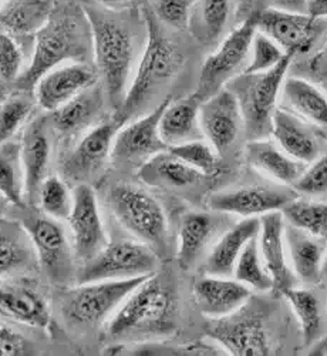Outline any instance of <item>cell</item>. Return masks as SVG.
<instances>
[{"instance_id":"obj_18","label":"cell","mask_w":327,"mask_h":356,"mask_svg":"<svg viewBox=\"0 0 327 356\" xmlns=\"http://www.w3.org/2000/svg\"><path fill=\"white\" fill-rule=\"evenodd\" d=\"M0 316L51 332L54 322L43 293L28 280H0Z\"/></svg>"},{"instance_id":"obj_52","label":"cell","mask_w":327,"mask_h":356,"mask_svg":"<svg viewBox=\"0 0 327 356\" xmlns=\"http://www.w3.org/2000/svg\"><path fill=\"white\" fill-rule=\"evenodd\" d=\"M321 274H323V277H327V250H326V255H324V261H323Z\"/></svg>"},{"instance_id":"obj_40","label":"cell","mask_w":327,"mask_h":356,"mask_svg":"<svg viewBox=\"0 0 327 356\" xmlns=\"http://www.w3.org/2000/svg\"><path fill=\"white\" fill-rule=\"evenodd\" d=\"M35 95L17 90L0 103V144L9 141L28 120L35 110Z\"/></svg>"},{"instance_id":"obj_54","label":"cell","mask_w":327,"mask_h":356,"mask_svg":"<svg viewBox=\"0 0 327 356\" xmlns=\"http://www.w3.org/2000/svg\"><path fill=\"white\" fill-rule=\"evenodd\" d=\"M2 99H3V88L0 87V103H2Z\"/></svg>"},{"instance_id":"obj_26","label":"cell","mask_w":327,"mask_h":356,"mask_svg":"<svg viewBox=\"0 0 327 356\" xmlns=\"http://www.w3.org/2000/svg\"><path fill=\"white\" fill-rule=\"evenodd\" d=\"M245 157L252 168L285 187H292L308 165L292 159L267 137L251 140L245 148Z\"/></svg>"},{"instance_id":"obj_22","label":"cell","mask_w":327,"mask_h":356,"mask_svg":"<svg viewBox=\"0 0 327 356\" xmlns=\"http://www.w3.org/2000/svg\"><path fill=\"white\" fill-rule=\"evenodd\" d=\"M285 228L286 222L280 211L260 217V229L258 234L259 251L267 273L272 277L274 291L278 292L297 282L287 257Z\"/></svg>"},{"instance_id":"obj_3","label":"cell","mask_w":327,"mask_h":356,"mask_svg":"<svg viewBox=\"0 0 327 356\" xmlns=\"http://www.w3.org/2000/svg\"><path fill=\"white\" fill-rule=\"evenodd\" d=\"M178 300L174 284L158 273L145 278L110 318L112 341L157 338L176 330Z\"/></svg>"},{"instance_id":"obj_19","label":"cell","mask_w":327,"mask_h":356,"mask_svg":"<svg viewBox=\"0 0 327 356\" xmlns=\"http://www.w3.org/2000/svg\"><path fill=\"white\" fill-rule=\"evenodd\" d=\"M96 83H99L96 67L83 62H72L47 72L33 90L37 104L46 111H53Z\"/></svg>"},{"instance_id":"obj_41","label":"cell","mask_w":327,"mask_h":356,"mask_svg":"<svg viewBox=\"0 0 327 356\" xmlns=\"http://www.w3.org/2000/svg\"><path fill=\"white\" fill-rule=\"evenodd\" d=\"M168 152L206 177L219 171V154L203 138L168 147Z\"/></svg>"},{"instance_id":"obj_35","label":"cell","mask_w":327,"mask_h":356,"mask_svg":"<svg viewBox=\"0 0 327 356\" xmlns=\"http://www.w3.org/2000/svg\"><path fill=\"white\" fill-rule=\"evenodd\" d=\"M230 0H196L190 26L202 43L217 42L228 24Z\"/></svg>"},{"instance_id":"obj_11","label":"cell","mask_w":327,"mask_h":356,"mask_svg":"<svg viewBox=\"0 0 327 356\" xmlns=\"http://www.w3.org/2000/svg\"><path fill=\"white\" fill-rule=\"evenodd\" d=\"M251 301L236 312L210 319L206 338L233 356H267L274 353V342L263 311Z\"/></svg>"},{"instance_id":"obj_4","label":"cell","mask_w":327,"mask_h":356,"mask_svg":"<svg viewBox=\"0 0 327 356\" xmlns=\"http://www.w3.org/2000/svg\"><path fill=\"white\" fill-rule=\"evenodd\" d=\"M144 20L146 43L124 102L120 110L112 114L123 126L150 103L161 88L172 81L185 63L184 53L165 35L153 10L144 12Z\"/></svg>"},{"instance_id":"obj_53","label":"cell","mask_w":327,"mask_h":356,"mask_svg":"<svg viewBox=\"0 0 327 356\" xmlns=\"http://www.w3.org/2000/svg\"><path fill=\"white\" fill-rule=\"evenodd\" d=\"M5 204H8V202H6V200H5L3 197H0V216H2V213H3V209H5Z\"/></svg>"},{"instance_id":"obj_15","label":"cell","mask_w":327,"mask_h":356,"mask_svg":"<svg viewBox=\"0 0 327 356\" xmlns=\"http://www.w3.org/2000/svg\"><path fill=\"white\" fill-rule=\"evenodd\" d=\"M67 222L78 261L92 259L108 244L99 200L90 184H77L73 190V209Z\"/></svg>"},{"instance_id":"obj_12","label":"cell","mask_w":327,"mask_h":356,"mask_svg":"<svg viewBox=\"0 0 327 356\" xmlns=\"http://www.w3.org/2000/svg\"><path fill=\"white\" fill-rule=\"evenodd\" d=\"M123 124L112 115L87 130L60 160L63 180L84 184L92 181L111 160L112 144L117 131Z\"/></svg>"},{"instance_id":"obj_7","label":"cell","mask_w":327,"mask_h":356,"mask_svg":"<svg viewBox=\"0 0 327 356\" xmlns=\"http://www.w3.org/2000/svg\"><path fill=\"white\" fill-rule=\"evenodd\" d=\"M145 278L148 277L77 282L62 296V314L69 322L78 326H100L117 312Z\"/></svg>"},{"instance_id":"obj_29","label":"cell","mask_w":327,"mask_h":356,"mask_svg":"<svg viewBox=\"0 0 327 356\" xmlns=\"http://www.w3.org/2000/svg\"><path fill=\"white\" fill-rule=\"evenodd\" d=\"M217 229V220L203 211H190L183 216L178 228L176 262L180 268L190 271L203 255Z\"/></svg>"},{"instance_id":"obj_1","label":"cell","mask_w":327,"mask_h":356,"mask_svg":"<svg viewBox=\"0 0 327 356\" xmlns=\"http://www.w3.org/2000/svg\"><path fill=\"white\" fill-rule=\"evenodd\" d=\"M93 56V36L88 17L80 3L56 5L50 17L35 35L32 62L15 83L17 90L32 92L51 69L66 62L87 63Z\"/></svg>"},{"instance_id":"obj_17","label":"cell","mask_w":327,"mask_h":356,"mask_svg":"<svg viewBox=\"0 0 327 356\" xmlns=\"http://www.w3.org/2000/svg\"><path fill=\"white\" fill-rule=\"evenodd\" d=\"M297 194L262 186H246L219 191L208 198L210 210L218 214L237 216L242 218H260L269 213L282 211L283 207Z\"/></svg>"},{"instance_id":"obj_24","label":"cell","mask_w":327,"mask_h":356,"mask_svg":"<svg viewBox=\"0 0 327 356\" xmlns=\"http://www.w3.org/2000/svg\"><path fill=\"white\" fill-rule=\"evenodd\" d=\"M269 137L286 154L303 164L321 156V144L312 124L283 107H278L272 117Z\"/></svg>"},{"instance_id":"obj_39","label":"cell","mask_w":327,"mask_h":356,"mask_svg":"<svg viewBox=\"0 0 327 356\" xmlns=\"http://www.w3.org/2000/svg\"><path fill=\"white\" fill-rule=\"evenodd\" d=\"M36 202L44 216L67 221L73 209V193L62 177L47 175L39 187Z\"/></svg>"},{"instance_id":"obj_9","label":"cell","mask_w":327,"mask_h":356,"mask_svg":"<svg viewBox=\"0 0 327 356\" xmlns=\"http://www.w3.org/2000/svg\"><path fill=\"white\" fill-rule=\"evenodd\" d=\"M258 15L259 10H253L241 26L222 40L212 54L206 57L194 92L202 102L222 90L230 80L244 72L252 40L258 32Z\"/></svg>"},{"instance_id":"obj_34","label":"cell","mask_w":327,"mask_h":356,"mask_svg":"<svg viewBox=\"0 0 327 356\" xmlns=\"http://www.w3.org/2000/svg\"><path fill=\"white\" fill-rule=\"evenodd\" d=\"M0 197L8 204L23 209L26 201L22 144L5 141L0 144Z\"/></svg>"},{"instance_id":"obj_10","label":"cell","mask_w":327,"mask_h":356,"mask_svg":"<svg viewBox=\"0 0 327 356\" xmlns=\"http://www.w3.org/2000/svg\"><path fill=\"white\" fill-rule=\"evenodd\" d=\"M23 228L31 236L36 258L47 280L62 288L77 284L76 254L72 240L60 221L47 216L28 217L23 221Z\"/></svg>"},{"instance_id":"obj_31","label":"cell","mask_w":327,"mask_h":356,"mask_svg":"<svg viewBox=\"0 0 327 356\" xmlns=\"http://www.w3.org/2000/svg\"><path fill=\"white\" fill-rule=\"evenodd\" d=\"M138 178L142 183L154 187L187 188L201 183L206 175L167 150L144 163L138 168Z\"/></svg>"},{"instance_id":"obj_23","label":"cell","mask_w":327,"mask_h":356,"mask_svg":"<svg viewBox=\"0 0 327 356\" xmlns=\"http://www.w3.org/2000/svg\"><path fill=\"white\" fill-rule=\"evenodd\" d=\"M47 117H37L27 123L22 137V163L24 170L26 198L36 202L37 191L47 177V167L51 157V140L49 134Z\"/></svg>"},{"instance_id":"obj_13","label":"cell","mask_w":327,"mask_h":356,"mask_svg":"<svg viewBox=\"0 0 327 356\" xmlns=\"http://www.w3.org/2000/svg\"><path fill=\"white\" fill-rule=\"evenodd\" d=\"M171 100L172 96H167L150 113L126 123L117 131L111 152L114 164L140 168L154 156L168 150V145L160 136V120Z\"/></svg>"},{"instance_id":"obj_28","label":"cell","mask_w":327,"mask_h":356,"mask_svg":"<svg viewBox=\"0 0 327 356\" xmlns=\"http://www.w3.org/2000/svg\"><path fill=\"white\" fill-rule=\"evenodd\" d=\"M201 103L195 93L168 103L160 120V136L168 147L203 138L199 124Z\"/></svg>"},{"instance_id":"obj_46","label":"cell","mask_w":327,"mask_h":356,"mask_svg":"<svg viewBox=\"0 0 327 356\" xmlns=\"http://www.w3.org/2000/svg\"><path fill=\"white\" fill-rule=\"evenodd\" d=\"M36 349L32 341L17 332L5 322H0V356L35 355Z\"/></svg>"},{"instance_id":"obj_42","label":"cell","mask_w":327,"mask_h":356,"mask_svg":"<svg viewBox=\"0 0 327 356\" xmlns=\"http://www.w3.org/2000/svg\"><path fill=\"white\" fill-rule=\"evenodd\" d=\"M285 57L286 53L282 50L280 46H278L271 38H267L266 35L258 31L252 40L249 62L246 63L241 74H255L267 72L274 69L276 65H279Z\"/></svg>"},{"instance_id":"obj_14","label":"cell","mask_w":327,"mask_h":356,"mask_svg":"<svg viewBox=\"0 0 327 356\" xmlns=\"http://www.w3.org/2000/svg\"><path fill=\"white\" fill-rule=\"evenodd\" d=\"M326 19H315L308 13H294L274 8L259 10L258 31L271 38L293 58L306 54L324 31Z\"/></svg>"},{"instance_id":"obj_16","label":"cell","mask_w":327,"mask_h":356,"mask_svg":"<svg viewBox=\"0 0 327 356\" xmlns=\"http://www.w3.org/2000/svg\"><path fill=\"white\" fill-rule=\"evenodd\" d=\"M199 124L203 138L219 156L233 145L244 127V120L240 103L228 87L201 103Z\"/></svg>"},{"instance_id":"obj_50","label":"cell","mask_w":327,"mask_h":356,"mask_svg":"<svg viewBox=\"0 0 327 356\" xmlns=\"http://www.w3.org/2000/svg\"><path fill=\"white\" fill-rule=\"evenodd\" d=\"M306 13L315 19H327V0H308Z\"/></svg>"},{"instance_id":"obj_25","label":"cell","mask_w":327,"mask_h":356,"mask_svg":"<svg viewBox=\"0 0 327 356\" xmlns=\"http://www.w3.org/2000/svg\"><path fill=\"white\" fill-rule=\"evenodd\" d=\"M260 229V218H242L230 227L206 254L202 271L205 275L229 277L233 274L237 258L245 247L256 238Z\"/></svg>"},{"instance_id":"obj_2","label":"cell","mask_w":327,"mask_h":356,"mask_svg":"<svg viewBox=\"0 0 327 356\" xmlns=\"http://www.w3.org/2000/svg\"><path fill=\"white\" fill-rule=\"evenodd\" d=\"M92 27L93 58L106 100L120 110L131 83L137 39L128 16L101 6H83Z\"/></svg>"},{"instance_id":"obj_6","label":"cell","mask_w":327,"mask_h":356,"mask_svg":"<svg viewBox=\"0 0 327 356\" xmlns=\"http://www.w3.org/2000/svg\"><path fill=\"white\" fill-rule=\"evenodd\" d=\"M292 62L293 57L286 54L274 69L255 74H240L226 84L240 103L244 129L251 140L269 137L272 117L278 108L282 86Z\"/></svg>"},{"instance_id":"obj_38","label":"cell","mask_w":327,"mask_h":356,"mask_svg":"<svg viewBox=\"0 0 327 356\" xmlns=\"http://www.w3.org/2000/svg\"><path fill=\"white\" fill-rule=\"evenodd\" d=\"M233 278L248 286L251 291H274L272 277L267 273L263 259L260 257L258 236L252 241H249V244L242 251L241 257L237 258L233 270Z\"/></svg>"},{"instance_id":"obj_37","label":"cell","mask_w":327,"mask_h":356,"mask_svg":"<svg viewBox=\"0 0 327 356\" xmlns=\"http://www.w3.org/2000/svg\"><path fill=\"white\" fill-rule=\"evenodd\" d=\"M280 213L292 227L316 238L327 240V202L296 197L283 207Z\"/></svg>"},{"instance_id":"obj_51","label":"cell","mask_w":327,"mask_h":356,"mask_svg":"<svg viewBox=\"0 0 327 356\" xmlns=\"http://www.w3.org/2000/svg\"><path fill=\"white\" fill-rule=\"evenodd\" d=\"M310 349V355H327V338L316 341Z\"/></svg>"},{"instance_id":"obj_48","label":"cell","mask_w":327,"mask_h":356,"mask_svg":"<svg viewBox=\"0 0 327 356\" xmlns=\"http://www.w3.org/2000/svg\"><path fill=\"white\" fill-rule=\"evenodd\" d=\"M271 8L285 12L306 13L308 0H271Z\"/></svg>"},{"instance_id":"obj_45","label":"cell","mask_w":327,"mask_h":356,"mask_svg":"<svg viewBox=\"0 0 327 356\" xmlns=\"http://www.w3.org/2000/svg\"><path fill=\"white\" fill-rule=\"evenodd\" d=\"M196 0H157L153 13L161 24L184 31L190 27Z\"/></svg>"},{"instance_id":"obj_20","label":"cell","mask_w":327,"mask_h":356,"mask_svg":"<svg viewBox=\"0 0 327 356\" xmlns=\"http://www.w3.org/2000/svg\"><path fill=\"white\" fill-rule=\"evenodd\" d=\"M192 295L199 312L208 319L225 318L252 300V291L235 278L205 274L194 282Z\"/></svg>"},{"instance_id":"obj_36","label":"cell","mask_w":327,"mask_h":356,"mask_svg":"<svg viewBox=\"0 0 327 356\" xmlns=\"http://www.w3.org/2000/svg\"><path fill=\"white\" fill-rule=\"evenodd\" d=\"M36 258L31 236L19 229H0V280L26 270Z\"/></svg>"},{"instance_id":"obj_30","label":"cell","mask_w":327,"mask_h":356,"mask_svg":"<svg viewBox=\"0 0 327 356\" xmlns=\"http://www.w3.org/2000/svg\"><path fill=\"white\" fill-rule=\"evenodd\" d=\"M280 96L286 110L312 126L327 127V93L315 83L301 77H286Z\"/></svg>"},{"instance_id":"obj_44","label":"cell","mask_w":327,"mask_h":356,"mask_svg":"<svg viewBox=\"0 0 327 356\" xmlns=\"http://www.w3.org/2000/svg\"><path fill=\"white\" fill-rule=\"evenodd\" d=\"M296 194L317 197L327 193V153L319 156L315 161L309 163L292 186Z\"/></svg>"},{"instance_id":"obj_43","label":"cell","mask_w":327,"mask_h":356,"mask_svg":"<svg viewBox=\"0 0 327 356\" xmlns=\"http://www.w3.org/2000/svg\"><path fill=\"white\" fill-rule=\"evenodd\" d=\"M23 66V50L17 38L0 26V87L15 84Z\"/></svg>"},{"instance_id":"obj_27","label":"cell","mask_w":327,"mask_h":356,"mask_svg":"<svg viewBox=\"0 0 327 356\" xmlns=\"http://www.w3.org/2000/svg\"><path fill=\"white\" fill-rule=\"evenodd\" d=\"M285 240L290 268L297 281L305 285L317 284L323 274V261L326 250L321 244L323 240L297 229L290 224L285 228Z\"/></svg>"},{"instance_id":"obj_47","label":"cell","mask_w":327,"mask_h":356,"mask_svg":"<svg viewBox=\"0 0 327 356\" xmlns=\"http://www.w3.org/2000/svg\"><path fill=\"white\" fill-rule=\"evenodd\" d=\"M310 72L320 79H326L327 76V33H326V40L323 43V47L312 57V60L309 63Z\"/></svg>"},{"instance_id":"obj_5","label":"cell","mask_w":327,"mask_h":356,"mask_svg":"<svg viewBox=\"0 0 327 356\" xmlns=\"http://www.w3.org/2000/svg\"><path fill=\"white\" fill-rule=\"evenodd\" d=\"M114 218L135 240L162 251L168 241V218L162 204L148 191L128 183H115L106 193Z\"/></svg>"},{"instance_id":"obj_33","label":"cell","mask_w":327,"mask_h":356,"mask_svg":"<svg viewBox=\"0 0 327 356\" xmlns=\"http://www.w3.org/2000/svg\"><path fill=\"white\" fill-rule=\"evenodd\" d=\"M280 293L299 322L303 345L312 346L320 339L323 326L321 307L316 293L309 288H297L294 285L285 288Z\"/></svg>"},{"instance_id":"obj_55","label":"cell","mask_w":327,"mask_h":356,"mask_svg":"<svg viewBox=\"0 0 327 356\" xmlns=\"http://www.w3.org/2000/svg\"><path fill=\"white\" fill-rule=\"evenodd\" d=\"M324 92L327 93V76H326V79H324Z\"/></svg>"},{"instance_id":"obj_21","label":"cell","mask_w":327,"mask_h":356,"mask_svg":"<svg viewBox=\"0 0 327 356\" xmlns=\"http://www.w3.org/2000/svg\"><path fill=\"white\" fill-rule=\"evenodd\" d=\"M104 99L101 84L96 83L84 88L62 107L50 111L47 117L50 129L63 137L85 133L101 122Z\"/></svg>"},{"instance_id":"obj_49","label":"cell","mask_w":327,"mask_h":356,"mask_svg":"<svg viewBox=\"0 0 327 356\" xmlns=\"http://www.w3.org/2000/svg\"><path fill=\"white\" fill-rule=\"evenodd\" d=\"M81 6H101L112 10H120L128 5H131L134 0H76Z\"/></svg>"},{"instance_id":"obj_8","label":"cell","mask_w":327,"mask_h":356,"mask_svg":"<svg viewBox=\"0 0 327 356\" xmlns=\"http://www.w3.org/2000/svg\"><path fill=\"white\" fill-rule=\"evenodd\" d=\"M158 266L160 257L150 245L135 238L117 240L83 262L77 271V282L150 277L158 271Z\"/></svg>"},{"instance_id":"obj_32","label":"cell","mask_w":327,"mask_h":356,"mask_svg":"<svg viewBox=\"0 0 327 356\" xmlns=\"http://www.w3.org/2000/svg\"><path fill=\"white\" fill-rule=\"evenodd\" d=\"M51 0H10L0 10V26L15 38L36 35L51 15Z\"/></svg>"}]
</instances>
